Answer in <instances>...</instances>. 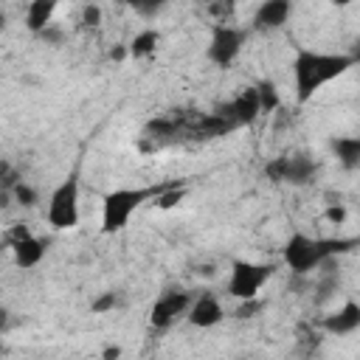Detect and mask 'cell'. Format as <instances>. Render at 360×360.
<instances>
[{
	"label": "cell",
	"mask_w": 360,
	"mask_h": 360,
	"mask_svg": "<svg viewBox=\"0 0 360 360\" xmlns=\"http://www.w3.org/2000/svg\"><path fill=\"white\" fill-rule=\"evenodd\" d=\"M222 112H225L236 127H239V124H253V121L262 115L259 98H256V87H245Z\"/></svg>",
	"instance_id": "4fadbf2b"
},
{
	"label": "cell",
	"mask_w": 360,
	"mask_h": 360,
	"mask_svg": "<svg viewBox=\"0 0 360 360\" xmlns=\"http://www.w3.org/2000/svg\"><path fill=\"white\" fill-rule=\"evenodd\" d=\"M338 163L346 169V172H354L360 169V138L357 135H338L329 141Z\"/></svg>",
	"instance_id": "9a60e30c"
},
{
	"label": "cell",
	"mask_w": 360,
	"mask_h": 360,
	"mask_svg": "<svg viewBox=\"0 0 360 360\" xmlns=\"http://www.w3.org/2000/svg\"><path fill=\"white\" fill-rule=\"evenodd\" d=\"M158 42H160V34H158L155 28H143V31H138V34L129 39V45H127V53H129L132 59H143V56H152V53L158 51Z\"/></svg>",
	"instance_id": "2e32d148"
},
{
	"label": "cell",
	"mask_w": 360,
	"mask_h": 360,
	"mask_svg": "<svg viewBox=\"0 0 360 360\" xmlns=\"http://www.w3.org/2000/svg\"><path fill=\"white\" fill-rule=\"evenodd\" d=\"M267 177L276 183H290V186H304L318 174V163L309 155H287V158H276L267 163Z\"/></svg>",
	"instance_id": "52a82bcc"
},
{
	"label": "cell",
	"mask_w": 360,
	"mask_h": 360,
	"mask_svg": "<svg viewBox=\"0 0 360 360\" xmlns=\"http://www.w3.org/2000/svg\"><path fill=\"white\" fill-rule=\"evenodd\" d=\"M3 28H6V14L0 11V31H3Z\"/></svg>",
	"instance_id": "d4e9b609"
},
{
	"label": "cell",
	"mask_w": 360,
	"mask_h": 360,
	"mask_svg": "<svg viewBox=\"0 0 360 360\" xmlns=\"http://www.w3.org/2000/svg\"><path fill=\"white\" fill-rule=\"evenodd\" d=\"M292 14V0H262L259 8L253 11V31L270 34L287 25Z\"/></svg>",
	"instance_id": "8fae6325"
},
{
	"label": "cell",
	"mask_w": 360,
	"mask_h": 360,
	"mask_svg": "<svg viewBox=\"0 0 360 360\" xmlns=\"http://www.w3.org/2000/svg\"><path fill=\"white\" fill-rule=\"evenodd\" d=\"M129 8H135L141 17H152V14H158L163 6H166V0H124Z\"/></svg>",
	"instance_id": "ffe728a7"
},
{
	"label": "cell",
	"mask_w": 360,
	"mask_h": 360,
	"mask_svg": "<svg viewBox=\"0 0 360 360\" xmlns=\"http://www.w3.org/2000/svg\"><path fill=\"white\" fill-rule=\"evenodd\" d=\"M321 326L329 335H354L360 329V304L354 298H349L340 309H335L332 315H326L321 321Z\"/></svg>",
	"instance_id": "7c38bea8"
},
{
	"label": "cell",
	"mask_w": 360,
	"mask_h": 360,
	"mask_svg": "<svg viewBox=\"0 0 360 360\" xmlns=\"http://www.w3.org/2000/svg\"><path fill=\"white\" fill-rule=\"evenodd\" d=\"M329 3H332V6H349L352 0H329Z\"/></svg>",
	"instance_id": "cb8c5ba5"
},
{
	"label": "cell",
	"mask_w": 360,
	"mask_h": 360,
	"mask_svg": "<svg viewBox=\"0 0 360 360\" xmlns=\"http://www.w3.org/2000/svg\"><path fill=\"white\" fill-rule=\"evenodd\" d=\"M242 45H245V31H239L236 25H228V22H217V25L211 28L205 56H208V62H214L217 68H228V65H233L236 56L242 53Z\"/></svg>",
	"instance_id": "8992f818"
},
{
	"label": "cell",
	"mask_w": 360,
	"mask_h": 360,
	"mask_svg": "<svg viewBox=\"0 0 360 360\" xmlns=\"http://www.w3.org/2000/svg\"><path fill=\"white\" fill-rule=\"evenodd\" d=\"M253 87H256V98H259V110H262V112H276V110L281 107V96H278L276 82L262 79V82L253 84Z\"/></svg>",
	"instance_id": "e0dca14e"
},
{
	"label": "cell",
	"mask_w": 360,
	"mask_h": 360,
	"mask_svg": "<svg viewBox=\"0 0 360 360\" xmlns=\"http://www.w3.org/2000/svg\"><path fill=\"white\" fill-rule=\"evenodd\" d=\"M188 304H191V292H186V290L163 292V295L152 304V309H149V323H152L155 329H169L174 321L186 318Z\"/></svg>",
	"instance_id": "ba28073f"
},
{
	"label": "cell",
	"mask_w": 360,
	"mask_h": 360,
	"mask_svg": "<svg viewBox=\"0 0 360 360\" xmlns=\"http://www.w3.org/2000/svg\"><path fill=\"white\" fill-rule=\"evenodd\" d=\"M357 65V56L352 53H326L312 48H298L292 59V82H295V101L307 104L321 93L326 84L340 79Z\"/></svg>",
	"instance_id": "6da1fadb"
},
{
	"label": "cell",
	"mask_w": 360,
	"mask_h": 360,
	"mask_svg": "<svg viewBox=\"0 0 360 360\" xmlns=\"http://www.w3.org/2000/svg\"><path fill=\"white\" fill-rule=\"evenodd\" d=\"M82 22L90 25V28L101 25V6H98V3H87V6L82 8Z\"/></svg>",
	"instance_id": "44dd1931"
},
{
	"label": "cell",
	"mask_w": 360,
	"mask_h": 360,
	"mask_svg": "<svg viewBox=\"0 0 360 360\" xmlns=\"http://www.w3.org/2000/svg\"><path fill=\"white\" fill-rule=\"evenodd\" d=\"M163 186H166V183H160V186H138V188H112V191H107V194L101 197V225H98L101 233H107V236L121 233V231L129 225L132 214H135L143 202H149Z\"/></svg>",
	"instance_id": "3957f363"
},
{
	"label": "cell",
	"mask_w": 360,
	"mask_h": 360,
	"mask_svg": "<svg viewBox=\"0 0 360 360\" xmlns=\"http://www.w3.org/2000/svg\"><path fill=\"white\" fill-rule=\"evenodd\" d=\"M82 205H79V177L68 174L51 194L45 205V219L53 231H73L79 225Z\"/></svg>",
	"instance_id": "277c9868"
},
{
	"label": "cell",
	"mask_w": 360,
	"mask_h": 360,
	"mask_svg": "<svg viewBox=\"0 0 360 360\" xmlns=\"http://www.w3.org/2000/svg\"><path fill=\"white\" fill-rule=\"evenodd\" d=\"M326 219H329L332 225H340V222L346 219V208H343L340 202H338V205H329V208H326Z\"/></svg>",
	"instance_id": "603a6c76"
},
{
	"label": "cell",
	"mask_w": 360,
	"mask_h": 360,
	"mask_svg": "<svg viewBox=\"0 0 360 360\" xmlns=\"http://www.w3.org/2000/svg\"><path fill=\"white\" fill-rule=\"evenodd\" d=\"M225 318V309L219 304V298L214 292H200V295H191V304L186 309V321L194 326V329H211L217 326L219 321Z\"/></svg>",
	"instance_id": "30bf717a"
},
{
	"label": "cell",
	"mask_w": 360,
	"mask_h": 360,
	"mask_svg": "<svg viewBox=\"0 0 360 360\" xmlns=\"http://www.w3.org/2000/svg\"><path fill=\"white\" fill-rule=\"evenodd\" d=\"M48 253V242L34 236L28 228H14L11 231V256H14V264L22 267V270H31L37 267Z\"/></svg>",
	"instance_id": "9c48e42d"
},
{
	"label": "cell",
	"mask_w": 360,
	"mask_h": 360,
	"mask_svg": "<svg viewBox=\"0 0 360 360\" xmlns=\"http://www.w3.org/2000/svg\"><path fill=\"white\" fill-rule=\"evenodd\" d=\"M259 309H262L259 295H256V298H245V301L239 304V309H236V318H253Z\"/></svg>",
	"instance_id": "7402d4cb"
},
{
	"label": "cell",
	"mask_w": 360,
	"mask_h": 360,
	"mask_svg": "<svg viewBox=\"0 0 360 360\" xmlns=\"http://www.w3.org/2000/svg\"><path fill=\"white\" fill-rule=\"evenodd\" d=\"M354 245H357V239H312L307 233H292L281 248V259L290 273L307 276V273L318 270L321 264H326L332 256L352 250Z\"/></svg>",
	"instance_id": "7a4b0ae2"
},
{
	"label": "cell",
	"mask_w": 360,
	"mask_h": 360,
	"mask_svg": "<svg viewBox=\"0 0 360 360\" xmlns=\"http://www.w3.org/2000/svg\"><path fill=\"white\" fill-rule=\"evenodd\" d=\"M11 200H14L17 205H22V208H31V205L39 202V191H37L34 186H28L25 180H17V183L11 186Z\"/></svg>",
	"instance_id": "ac0fdd59"
},
{
	"label": "cell",
	"mask_w": 360,
	"mask_h": 360,
	"mask_svg": "<svg viewBox=\"0 0 360 360\" xmlns=\"http://www.w3.org/2000/svg\"><path fill=\"white\" fill-rule=\"evenodd\" d=\"M118 304H121V295H118V292H112V290H107V292H101V295H96V298H93L90 309H93L96 315H104V312H112Z\"/></svg>",
	"instance_id": "d6986e66"
},
{
	"label": "cell",
	"mask_w": 360,
	"mask_h": 360,
	"mask_svg": "<svg viewBox=\"0 0 360 360\" xmlns=\"http://www.w3.org/2000/svg\"><path fill=\"white\" fill-rule=\"evenodd\" d=\"M62 0H31L25 8V28L31 34H39L42 28H48L53 22V14L59 8Z\"/></svg>",
	"instance_id": "5bb4252c"
},
{
	"label": "cell",
	"mask_w": 360,
	"mask_h": 360,
	"mask_svg": "<svg viewBox=\"0 0 360 360\" xmlns=\"http://www.w3.org/2000/svg\"><path fill=\"white\" fill-rule=\"evenodd\" d=\"M270 276H273V264L236 259V262L231 264V276H228V295L236 298V301L256 298L259 290L267 284Z\"/></svg>",
	"instance_id": "5b68a950"
}]
</instances>
